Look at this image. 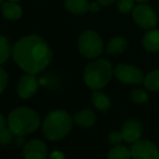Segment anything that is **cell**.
<instances>
[{
  "mask_svg": "<svg viewBox=\"0 0 159 159\" xmlns=\"http://www.w3.org/2000/svg\"><path fill=\"white\" fill-rule=\"evenodd\" d=\"M91 102L96 111L107 113L111 108V100L106 93L101 90H94L91 93Z\"/></svg>",
  "mask_w": 159,
  "mask_h": 159,
  "instance_id": "obj_13",
  "label": "cell"
},
{
  "mask_svg": "<svg viewBox=\"0 0 159 159\" xmlns=\"http://www.w3.org/2000/svg\"><path fill=\"white\" fill-rule=\"evenodd\" d=\"M96 1H98V3L101 4V6L108 7V6H111V4H113L114 2L116 1V0H96Z\"/></svg>",
  "mask_w": 159,
  "mask_h": 159,
  "instance_id": "obj_30",
  "label": "cell"
},
{
  "mask_svg": "<svg viewBox=\"0 0 159 159\" xmlns=\"http://www.w3.org/2000/svg\"><path fill=\"white\" fill-rule=\"evenodd\" d=\"M8 127L15 135L26 136L39 129L41 125L40 116L35 109L27 106H19L9 114Z\"/></svg>",
  "mask_w": 159,
  "mask_h": 159,
  "instance_id": "obj_3",
  "label": "cell"
},
{
  "mask_svg": "<svg viewBox=\"0 0 159 159\" xmlns=\"http://www.w3.org/2000/svg\"><path fill=\"white\" fill-rule=\"evenodd\" d=\"M8 81H9L8 73L6 71V69L0 66V94L6 90L7 86H8Z\"/></svg>",
  "mask_w": 159,
  "mask_h": 159,
  "instance_id": "obj_25",
  "label": "cell"
},
{
  "mask_svg": "<svg viewBox=\"0 0 159 159\" xmlns=\"http://www.w3.org/2000/svg\"><path fill=\"white\" fill-rule=\"evenodd\" d=\"M114 76L119 82L124 84L139 86L143 84L145 75L140 67L132 64H118L114 68Z\"/></svg>",
  "mask_w": 159,
  "mask_h": 159,
  "instance_id": "obj_6",
  "label": "cell"
},
{
  "mask_svg": "<svg viewBox=\"0 0 159 159\" xmlns=\"http://www.w3.org/2000/svg\"><path fill=\"white\" fill-rule=\"evenodd\" d=\"M7 126H8V120H7L6 117L0 113V131H1L2 129H4Z\"/></svg>",
  "mask_w": 159,
  "mask_h": 159,
  "instance_id": "obj_29",
  "label": "cell"
},
{
  "mask_svg": "<svg viewBox=\"0 0 159 159\" xmlns=\"http://www.w3.org/2000/svg\"><path fill=\"white\" fill-rule=\"evenodd\" d=\"M73 119H74V124L79 128H82V129L93 128L95 126L96 121H98L96 114L90 108L80 109L79 111H77L74 115Z\"/></svg>",
  "mask_w": 159,
  "mask_h": 159,
  "instance_id": "obj_12",
  "label": "cell"
},
{
  "mask_svg": "<svg viewBox=\"0 0 159 159\" xmlns=\"http://www.w3.org/2000/svg\"><path fill=\"white\" fill-rule=\"evenodd\" d=\"M107 159H132L131 148L124 144L111 146L107 153Z\"/></svg>",
  "mask_w": 159,
  "mask_h": 159,
  "instance_id": "obj_18",
  "label": "cell"
},
{
  "mask_svg": "<svg viewBox=\"0 0 159 159\" xmlns=\"http://www.w3.org/2000/svg\"><path fill=\"white\" fill-rule=\"evenodd\" d=\"M10 1H15V2H19V1H21V0H10Z\"/></svg>",
  "mask_w": 159,
  "mask_h": 159,
  "instance_id": "obj_32",
  "label": "cell"
},
{
  "mask_svg": "<svg viewBox=\"0 0 159 159\" xmlns=\"http://www.w3.org/2000/svg\"><path fill=\"white\" fill-rule=\"evenodd\" d=\"M74 119L64 109H54L46 115L42 120L41 129L44 138L49 141H61L70 133Z\"/></svg>",
  "mask_w": 159,
  "mask_h": 159,
  "instance_id": "obj_2",
  "label": "cell"
},
{
  "mask_svg": "<svg viewBox=\"0 0 159 159\" xmlns=\"http://www.w3.org/2000/svg\"><path fill=\"white\" fill-rule=\"evenodd\" d=\"M134 2L135 0H118L117 1V10L122 14H127L133 11Z\"/></svg>",
  "mask_w": 159,
  "mask_h": 159,
  "instance_id": "obj_23",
  "label": "cell"
},
{
  "mask_svg": "<svg viewBox=\"0 0 159 159\" xmlns=\"http://www.w3.org/2000/svg\"><path fill=\"white\" fill-rule=\"evenodd\" d=\"M101 9V4L98 1H91L89 2V12L96 13L98 12Z\"/></svg>",
  "mask_w": 159,
  "mask_h": 159,
  "instance_id": "obj_26",
  "label": "cell"
},
{
  "mask_svg": "<svg viewBox=\"0 0 159 159\" xmlns=\"http://www.w3.org/2000/svg\"><path fill=\"white\" fill-rule=\"evenodd\" d=\"M120 131L124 138V142L132 145L142 139L143 124L136 118H129L122 124Z\"/></svg>",
  "mask_w": 159,
  "mask_h": 159,
  "instance_id": "obj_9",
  "label": "cell"
},
{
  "mask_svg": "<svg viewBox=\"0 0 159 159\" xmlns=\"http://www.w3.org/2000/svg\"><path fill=\"white\" fill-rule=\"evenodd\" d=\"M38 87H39V82L36 75L26 73L20 78L17 82V95L23 100H28L36 94V92L38 91Z\"/></svg>",
  "mask_w": 159,
  "mask_h": 159,
  "instance_id": "obj_10",
  "label": "cell"
},
{
  "mask_svg": "<svg viewBox=\"0 0 159 159\" xmlns=\"http://www.w3.org/2000/svg\"><path fill=\"white\" fill-rule=\"evenodd\" d=\"M48 146L39 139H33L23 146V159H48Z\"/></svg>",
  "mask_w": 159,
  "mask_h": 159,
  "instance_id": "obj_11",
  "label": "cell"
},
{
  "mask_svg": "<svg viewBox=\"0 0 159 159\" xmlns=\"http://www.w3.org/2000/svg\"><path fill=\"white\" fill-rule=\"evenodd\" d=\"M128 41L124 37H114L108 41L106 47V52L111 55H119L126 51Z\"/></svg>",
  "mask_w": 159,
  "mask_h": 159,
  "instance_id": "obj_17",
  "label": "cell"
},
{
  "mask_svg": "<svg viewBox=\"0 0 159 159\" xmlns=\"http://www.w3.org/2000/svg\"><path fill=\"white\" fill-rule=\"evenodd\" d=\"M114 76V67L106 59H95L87 66L84 70V84L94 90H102L109 84Z\"/></svg>",
  "mask_w": 159,
  "mask_h": 159,
  "instance_id": "obj_4",
  "label": "cell"
},
{
  "mask_svg": "<svg viewBox=\"0 0 159 159\" xmlns=\"http://www.w3.org/2000/svg\"><path fill=\"white\" fill-rule=\"evenodd\" d=\"M143 47L152 53L159 52V30H149L143 36Z\"/></svg>",
  "mask_w": 159,
  "mask_h": 159,
  "instance_id": "obj_15",
  "label": "cell"
},
{
  "mask_svg": "<svg viewBox=\"0 0 159 159\" xmlns=\"http://www.w3.org/2000/svg\"><path fill=\"white\" fill-rule=\"evenodd\" d=\"M15 134L8 128H4L0 131V145L1 146H8L14 141Z\"/></svg>",
  "mask_w": 159,
  "mask_h": 159,
  "instance_id": "obj_22",
  "label": "cell"
},
{
  "mask_svg": "<svg viewBox=\"0 0 159 159\" xmlns=\"http://www.w3.org/2000/svg\"><path fill=\"white\" fill-rule=\"evenodd\" d=\"M107 142L111 146H115V145H119L124 142V138H122L121 131H117V130H114L111 131L107 135Z\"/></svg>",
  "mask_w": 159,
  "mask_h": 159,
  "instance_id": "obj_24",
  "label": "cell"
},
{
  "mask_svg": "<svg viewBox=\"0 0 159 159\" xmlns=\"http://www.w3.org/2000/svg\"><path fill=\"white\" fill-rule=\"evenodd\" d=\"M129 96H130V100H131L134 104H139V105L145 104L149 98L147 90L141 89V88H135V89H133V90H131Z\"/></svg>",
  "mask_w": 159,
  "mask_h": 159,
  "instance_id": "obj_21",
  "label": "cell"
},
{
  "mask_svg": "<svg viewBox=\"0 0 159 159\" xmlns=\"http://www.w3.org/2000/svg\"><path fill=\"white\" fill-rule=\"evenodd\" d=\"M12 54L10 40L3 35H0V65L4 64Z\"/></svg>",
  "mask_w": 159,
  "mask_h": 159,
  "instance_id": "obj_20",
  "label": "cell"
},
{
  "mask_svg": "<svg viewBox=\"0 0 159 159\" xmlns=\"http://www.w3.org/2000/svg\"><path fill=\"white\" fill-rule=\"evenodd\" d=\"M144 87L147 91L159 92V68L154 69L148 73L144 78Z\"/></svg>",
  "mask_w": 159,
  "mask_h": 159,
  "instance_id": "obj_19",
  "label": "cell"
},
{
  "mask_svg": "<svg viewBox=\"0 0 159 159\" xmlns=\"http://www.w3.org/2000/svg\"><path fill=\"white\" fill-rule=\"evenodd\" d=\"M1 13L4 19L9 21H16L22 16V7L15 1H4L1 6Z\"/></svg>",
  "mask_w": 159,
  "mask_h": 159,
  "instance_id": "obj_14",
  "label": "cell"
},
{
  "mask_svg": "<svg viewBox=\"0 0 159 159\" xmlns=\"http://www.w3.org/2000/svg\"><path fill=\"white\" fill-rule=\"evenodd\" d=\"M158 4H159V1H158Z\"/></svg>",
  "mask_w": 159,
  "mask_h": 159,
  "instance_id": "obj_34",
  "label": "cell"
},
{
  "mask_svg": "<svg viewBox=\"0 0 159 159\" xmlns=\"http://www.w3.org/2000/svg\"><path fill=\"white\" fill-rule=\"evenodd\" d=\"M14 144L16 146H22V145H25V136H21V135H15L14 138Z\"/></svg>",
  "mask_w": 159,
  "mask_h": 159,
  "instance_id": "obj_28",
  "label": "cell"
},
{
  "mask_svg": "<svg viewBox=\"0 0 159 159\" xmlns=\"http://www.w3.org/2000/svg\"><path fill=\"white\" fill-rule=\"evenodd\" d=\"M133 21L143 30H153L158 24V17L155 10L146 3H139L132 11Z\"/></svg>",
  "mask_w": 159,
  "mask_h": 159,
  "instance_id": "obj_7",
  "label": "cell"
},
{
  "mask_svg": "<svg viewBox=\"0 0 159 159\" xmlns=\"http://www.w3.org/2000/svg\"><path fill=\"white\" fill-rule=\"evenodd\" d=\"M3 3V0H0V4H2Z\"/></svg>",
  "mask_w": 159,
  "mask_h": 159,
  "instance_id": "obj_33",
  "label": "cell"
},
{
  "mask_svg": "<svg viewBox=\"0 0 159 159\" xmlns=\"http://www.w3.org/2000/svg\"><path fill=\"white\" fill-rule=\"evenodd\" d=\"M12 57L17 66L28 74L41 73L52 61V50L48 42L37 35L20 38L12 48Z\"/></svg>",
  "mask_w": 159,
  "mask_h": 159,
  "instance_id": "obj_1",
  "label": "cell"
},
{
  "mask_svg": "<svg viewBox=\"0 0 159 159\" xmlns=\"http://www.w3.org/2000/svg\"><path fill=\"white\" fill-rule=\"evenodd\" d=\"M64 7L68 12L76 15H84L89 11L88 0H64Z\"/></svg>",
  "mask_w": 159,
  "mask_h": 159,
  "instance_id": "obj_16",
  "label": "cell"
},
{
  "mask_svg": "<svg viewBox=\"0 0 159 159\" xmlns=\"http://www.w3.org/2000/svg\"><path fill=\"white\" fill-rule=\"evenodd\" d=\"M138 3H146V2H148L149 0H135Z\"/></svg>",
  "mask_w": 159,
  "mask_h": 159,
  "instance_id": "obj_31",
  "label": "cell"
},
{
  "mask_svg": "<svg viewBox=\"0 0 159 159\" xmlns=\"http://www.w3.org/2000/svg\"><path fill=\"white\" fill-rule=\"evenodd\" d=\"M132 159H159L158 146L151 140L141 139L131 145Z\"/></svg>",
  "mask_w": 159,
  "mask_h": 159,
  "instance_id": "obj_8",
  "label": "cell"
},
{
  "mask_svg": "<svg viewBox=\"0 0 159 159\" xmlns=\"http://www.w3.org/2000/svg\"><path fill=\"white\" fill-rule=\"evenodd\" d=\"M49 159H65V156L61 151H53L49 156Z\"/></svg>",
  "mask_w": 159,
  "mask_h": 159,
  "instance_id": "obj_27",
  "label": "cell"
},
{
  "mask_svg": "<svg viewBox=\"0 0 159 159\" xmlns=\"http://www.w3.org/2000/svg\"><path fill=\"white\" fill-rule=\"evenodd\" d=\"M77 46L81 55L90 60L98 59L104 51L102 38L94 30H84L80 34Z\"/></svg>",
  "mask_w": 159,
  "mask_h": 159,
  "instance_id": "obj_5",
  "label": "cell"
}]
</instances>
